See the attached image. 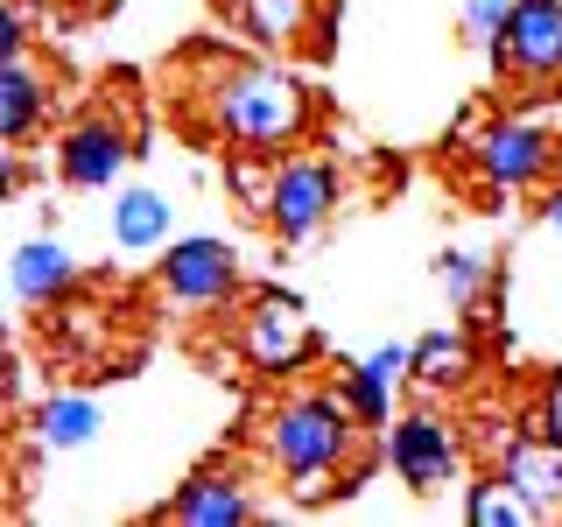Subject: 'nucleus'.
<instances>
[{
    "label": "nucleus",
    "mask_w": 562,
    "mask_h": 527,
    "mask_svg": "<svg viewBox=\"0 0 562 527\" xmlns=\"http://www.w3.org/2000/svg\"><path fill=\"white\" fill-rule=\"evenodd\" d=\"M233 345H239V359L254 366L260 380H289V373H303V366L316 359V330H310L303 303H295V295H274V289L239 310Z\"/></svg>",
    "instance_id": "obj_3"
},
{
    "label": "nucleus",
    "mask_w": 562,
    "mask_h": 527,
    "mask_svg": "<svg viewBox=\"0 0 562 527\" xmlns=\"http://www.w3.org/2000/svg\"><path fill=\"white\" fill-rule=\"evenodd\" d=\"M499 479L535 506V520H562V444L555 436H514V450L499 457Z\"/></svg>",
    "instance_id": "obj_10"
},
{
    "label": "nucleus",
    "mask_w": 562,
    "mask_h": 527,
    "mask_svg": "<svg viewBox=\"0 0 562 527\" xmlns=\"http://www.w3.org/2000/svg\"><path fill=\"white\" fill-rule=\"evenodd\" d=\"M225 176H233V190H239V198H246V204H260V211H268V190H274V169H268V155H254V148H239V162H233V169H225Z\"/></svg>",
    "instance_id": "obj_21"
},
{
    "label": "nucleus",
    "mask_w": 562,
    "mask_h": 527,
    "mask_svg": "<svg viewBox=\"0 0 562 527\" xmlns=\"http://www.w3.org/2000/svg\"><path fill=\"white\" fill-rule=\"evenodd\" d=\"M464 520L471 527H527V520H535V506H527L499 471H485V479L464 492Z\"/></svg>",
    "instance_id": "obj_19"
},
{
    "label": "nucleus",
    "mask_w": 562,
    "mask_h": 527,
    "mask_svg": "<svg viewBox=\"0 0 562 527\" xmlns=\"http://www.w3.org/2000/svg\"><path fill=\"white\" fill-rule=\"evenodd\" d=\"M14 295L35 310H49V303H64L70 295V281H78V260H70V246L64 239H22L14 246Z\"/></svg>",
    "instance_id": "obj_12"
},
{
    "label": "nucleus",
    "mask_w": 562,
    "mask_h": 527,
    "mask_svg": "<svg viewBox=\"0 0 562 527\" xmlns=\"http://www.w3.org/2000/svg\"><path fill=\"white\" fill-rule=\"evenodd\" d=\"M514 436H520V429H514V422H499V415H485V422H471V436H464V450H479V457H485V464H492V471H499V457H506V450H514Z\"/></svg>",
    "instance_id": "obj_23"
},
{
    "label": "nucleus",
    "mask_w": 562,
    "mask_h": 527,
    "mask_svg": "<svg viewBox=\"0 0 562 527\" xmlns=\"http://www.w3.org/2000/svg\"><path fill=\"white\" fill-rule=\"evenodd\" d=\"M169 198L162 190H120V204H113V239L127 246V254H148V246H162L169 239Z\"/></svg>",
    "instance_id": "obj_17"
},
{
    "label": "nucleus",
    "mask_w": 562,
    "mask_h": 527,
    "mask_svg": "<svg viewBox=\"0 0 562 527\" xmlns=\"http://www.w3.org/2000/svg\"><path fill=\"white\" fill-rule=\"evenodd\" d=\"M49 113V78L22 57L0 64V141H29Z\"/></svg>",
    "instance_id": "obj_15"
},
{
    "label": "nucleus",
    "mask_w": 562,
    "mask_h": 527,
    "mask_svg": "<svg viewBox=\"0 0 562 527\" xmlns=\"http://www.w3.org/2000/svg\"><path fill=\"white\" fill-rule=\"evenodd\" d=\"M22 43H29L22 8H14V0H0V64H8V57H22Z\"/></svg>",
    "instance_id": "obj_25"
},
{
    "label": "nucleus",
    "mask_w": 562,
    "mask_h": 527,
    "mask_svg": "<svg viewBox=\"0 0 562 527\" xmlns=\"http://www.w3.org/2000/svg\"><path fill=\"white\" fill-rule=\"evenodd\" d=\"M535 429H541V436H555V444H562V366H555L549 380H541V401H535Z\"/></svg>",
    "instance_id": "obj_24"
},
{
    "label": "nucleus",
    "mask_w": 562,
    "mask_h": 527,
    "mask_svg": "<svg viewBox=\"0 0 562 527\" xmlns=\"http://www.w3.org/2000/svg\"><path fill=\"white\" fill-rule=\"evenodd\" d=\"M401 380H408V345H380L373 359H359L338 380V394H345V408L359 422H386V415H394V386Z\"/></svg>",
    "instance_id": "obj_13"
},
{
    "label": "nucleus",
    "mask_w": 562,
    "mask_h": 527,
    "mask_svg": "<svg viewBox=\"0 0 562 527\" xmlns=\"http://www.w3.org/2000/svg\"><path fill=\"white\" fill-rule=\"evenodd\" d=\"M492 57L520 85H555L562 78V0H514Z\"/></svg>",
    "instance_id": "obj_6"
},
{
    "label": "nucleus",
    "mask_w": 562,
    "mask_h": 527,
    "mask_svg": "<svg viewBox=\"0 0 562 527\" xmlns=\"http://www.w3.org/2000/svg\"><path fill=\"white\" fill-rule=\"evenodd\" d=\"M506 14H514V0H464V35L479 49L499 43V29H506Z\"/></svg>",
    "instance_id": "obj_22"
},
{
    "label": "nucleus",
    "mask_w": 562,
    "mask_h": 527,
    "mask_svg": "<svg viewBox=\"0 0 562 527\" xmlns=\"http://www.w3.org/2000/svg\"><path fill=\"white\" fill-rule=\"evenodd\" d=\"M351 415L345 394H289L281 408H268L260 422V450H268V464L281 479L295 485V500H324L330 485H338L345 457H351Z\"/></svg>",
    "instance_id": "obj_2"
},
{
    "label": "nucleus",
    "mask_w": 562,
    "mask_h": 527,
    "mask_svg": "<svg viewBox=\"0 0 562 527\" xmlns=\"http://www.w3.org/2000/svg\"><path fill=\"white\" fill-rule=\"evenodd\" d=\"M162 289L183 310H218L239 295V254L225 239H176L162 260Z\"/></svg>",
    "instance_id": "obj_8"
},
{
    "label": "nucleus",
    "mask_w": 562,
    "mask_h": 527,
    "mask_svg": "<svg viewBox=\"0 0 562 527\" xmlns=\"http://www.w3.org/2000/svg\"><path fill=\"white\" fill-rule=\"evenodd\" d=\"M233 14L260 49H303L324 8L316 0H233Z\"/></svg>",
    "instance_id": "obj_14"
},
{
    "label": "nucleus",
    "mask_w": 562,
    "mask_h": 527,
    "mask_svg": "<svg viewBox=\"0 0 562 527\" xmlns=\"http://www.w3.org/2000/svg\"><path fill=\"white\" fill-rule=\"evenodd\" d=\"M127 127H120L113 113H92V120H78L64 141H57V169H64V183L70 190H113L120 176H127Z\"/></svg>",
    "instance_id": "obj_9"
},
{
    "label": "nucleus",
    "mask_w": 562,
    "mask_h": 527,
    "mask_svg": "<svg viewBox=\"0 0 562 527\" xmlns=\"http://www.w3.org/2000/svg\"><path fill=\"white\" fill-rule=\"evenodd\" d=\"M479 373V351H471L464 330H429V338L408 345V380L422 386H464Z\"/></svg>",
    "instance_id": "obj_16"
},
{
    "label": "nucleus",
    "mask_w": 562,
    "mask_h": 527,
    "mask_svg": "<svg viewBox=\"0 0 562 527\" xmlns=\"http://www.w3.org/2000/svg\"><path fill=\"white\" fill-rule=\"evenodd\" d=\"M8 373H14V366H8V351H0V394H8Z\"/></svg>",
    "instance_id": "obj_28"
},
{
    "label": "nucleus",
    "mask_w": 562,
    "mask_h": 527,
    "mask_svg": "<svg viewBox=\"0 0 562 527\" xmlns=\"http://www.w3.org/2000/svg\"><path fill=\"white\" fill-rule=\"evenodd\" d=\"M338 211V169L316 162V155H295V162H274V190H268V225L281 239H310L316 225Z\"/></svg>",
    "instance_id": "obj_7"
},
{
    "label": "nucleus",
    "mask_w": 562,
    "mask_h": 527,
    "mask_svg": "<svg viewBox=\"0 0 562 527\" xmlns=\"http://www.w3.org/2000/svg\"><path fill=\"white\" fill-rule=\"evenodd\" d=\"M99 429V401L92 394H49L43 415H35V436H43L49 450H85Z\"/></svg>",
    "instance_id": "obj_18"
},
{
    "label": "nucleus",
    "mask_w": 562,
    "mask_h": 527,
    "mask_svg": "<svg viewBox=\"0 0 562 527\" xmlns=\"http://www.w3.org/2000/svg\"><path fill=\"white\" fill-rule=\"evenodd\" d=\"M386 457H394V479L408 485V492H443L457 471H464L471 450H464V436H457L443 415L415 408V415L394 422V436H386Z\"/></svg>",
    "instance_id": "obj_5"
},
{
    "label": "nucleus",
    "mask_w": 562,
    "mask_h": 527,
    "mask_svg": "<svg viewBox=\"0 0 562 527\" xmlns=\"http://www.w3.org/2000/svg\"><path fill=\"white\" fill-rule=\"evenodd\" d=\"M485 281H492L485 254H443V260H436V289L450 295V310H471L485 295Z\"/></svg>",
    "instance_id": "obj_20"
},
{
    "label": "nucleus",
    "mask_w": 562,
    "mask_h": 527,
    "mask_svg": "<svg viewBox=\"0 0 562 527\" xmlns=\"http://www.w3.org/2000/svg\"><path fill=\"white\" fill-rule=\"evenodd\" d=\"M22 183V155H14V141H0V198Z\"/></svg>",
    "instance_id": "obj_26"
},
{
    "label": "nucleus",
    "mask_w": 562,
    "mask_h": 527,
    "mask_svg": "<svg viewBox=\"0 0 562 527\" xmlns=\"http://www.w3.org/2000/svg\"><path fill=\"white\" fill-rule=\"evenodd\" d=\"M555 134L535 120H492L471 134V169L485 176V190H535L555 169Z\"/></svg>",
    "instance_id": "obj_4"
},
{
    "label": "nucleus",
    "mask_w": 562,
    "mask_h": 527,
    "mask_svg": "<svg viewBox=\"0 0 562 527\" xmlns=\"http://www.w3.org/2000/svg\"><path fill=\"white\" fill-rule=\"evenodd\" d=\"M204 120L233 148L281 155L310 134V92L281 64H218L204 78Z\"/></svg>",
    "instance_id": "obj_1"
},
{
    "label": "nucleus",
    "mask_w": 562,
    "mask_h": 527,
    "mask_svg": "<svg viewBox=\"0 0 562 527\" xmlns=\"http://www.w3.org/2000/svg\"><path fill=\"white\" fill-rule=\"evenodd\" d=\"M549 225H555V233H562V190H555V198H549Z\"/></svg>",
    "instance_id": "obj_27"
},
{
    "label": "nucleus",
    "mask_w": 562,
    "mask_h": 527,
    "mask_svg": "<svg viewBox=\"0 0 562 527\" xmlns=\"http://www.w3.org/2000/svg\"><path fill=\"white\" fill-rule=\"evenodd\" d=\"M254 514L260 506H254V492H246L239 471H198V479L162 506V520H176V527H239Z\"/></svg>",
    "instance_id": "obj_11"
}]
</instances>
